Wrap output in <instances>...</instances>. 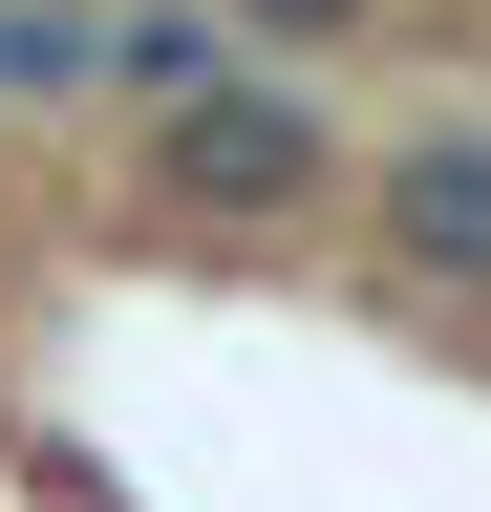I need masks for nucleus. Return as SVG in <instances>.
<instances>
[{
  "label": "nucleus",
  "mask_w": 491,
  "mask_h": 512,
  "mask_svg": "<svg viewBox=\"0 0 491 512\" xmlns=\"http://www.w3.org/2000/svg\"><path fill=\"white\" fill-rule=\"evenodd\" d=\"M171 192H214V214L321 192V107H278V86H193V128H171Z\"/></svg>",
  "instance_id": "obj_1"
},
{
  "label": "nucleus",
  "mask_w": 491,
  "mask_h": 512,
  "mask_svg": "<svg viewBox=\"0 0 491 512\" xmlns=\"http://www.w3.org/2000/svg\"><path fill=\"white\" fill-rule=\"evenodd\" d=\"M406 235H427V256H491V150H470V128L406 150Z\"/></svg>",
  "instance_id": "obj_2"
}]
</instances>
